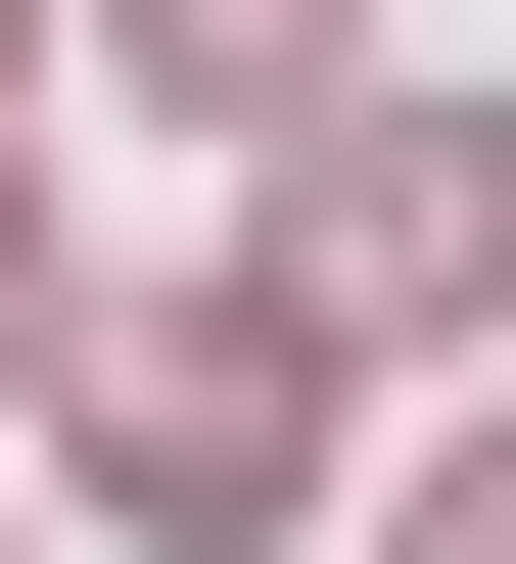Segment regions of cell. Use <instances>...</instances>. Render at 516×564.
<instances>
[{
    "instance_id": "cell-5",
    "label": "cell",
    "mask_w": 516,
    "mask_h": 564,
    "mask_svg": "<svg viewBox=\"0 0 516 564\" xmlns=\"http://www.w3.org/2000/svg\"><path fill=\"white\" fill-rule=\"evenodd\" d=\"M0 329H47V188H0Z\"/></svg>"
},
{
    "instance_id": "cell-3",
    "label": "cell",
    "mask_w": 516,
    "mask_h": 564,
    "mask_svg": "<svg viewBox=\"0 0 516 564\" xmlns=\"http://www.w3.org/2000/svg\"><path fill=\"white\" fill-rule=\"evenodd\" d=\"M141 47H188V95H329V0H141Z\"/></svg>"
},
{
    "instance_id": "cell-1",
    "label": "cell",
    "mask_w": 516,
    "mask_h": 564,
    "mask_svg": "<svg viewBox=\"0 0 516 564\" xmlns=\"http://www.w3.org/2000/svg\"><path fill=\"white\" fill-rule=\"evenodd\" d=\"M282 282H329V329H516V95H329Z\"/></svg>"
},
{
    "instance_id": "cell-2",
    "label": "cell",
    "mask_w": 516,
    "mask_h": 564,
    "mask_svg": "<svg viewBox=\"0 0 516 564\" xmlns=\"http://www.w3.org/2000/svg\"><path fill=\"white\" fill-rule=\"evenodd\" d=\"M95 423H141V518H282V423H329V282H188Z\"/></svg>"
},
{
    "instance_id": "cell-4",
    "label": "cell",
    "mask_w": 516,
    "mask_h": 564,
    "mask_svg": "<svg viewBox=\"0 0 516 564\" xmlns=\"http://www.w3.org/2000/svg\"><path fill=\"white\" fill-rule=\"evenodd\" d=\"M422 564H516V423H470V470H422Z\"/></svg>"
}]
</instances>
